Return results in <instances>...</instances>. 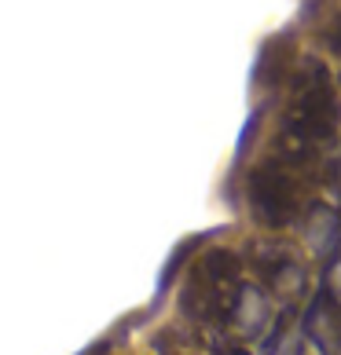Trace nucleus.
I'll use <instances>...</instances> for the list:
<instances>
[{"label":"nucleus","instance_id":"2","mask_svg":"<svg viewBox=\"0 0 341 355\" xmlns=\"http://www.w3.org/2000/svg\"><path fill=\"white\" fill-rule=\"evenodd\" d=\"M253 194H257V205L260 209H268V213H275L272 205H279V209H286L294 202V183L286 180V176H265V173H257L253 176Z\"/></svg>","mask_w":341,"mask_h":355},{"label":"nucleus","instance_id":"1","mask_svg":"<svg viewBox=\"0 0 341 355\" xmlns=\"http://www.w3.org/2000/svg\"><path fill=\"white\" fill-rule=\"evenodd\" d=\"M294 128L305 139H331L338 128V99L326 85L323 70L316 73V85H305L294 107Z\"/></svg>","mask_w":341,"mask_h":355}]
</instances>
